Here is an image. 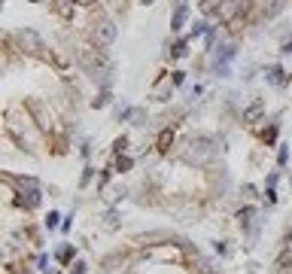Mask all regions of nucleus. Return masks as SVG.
I'll list each match as a JSON object with an SVG mask.
<instances>
[{
    "label": "nucleus",
    "mask_w": 292,
    "mask_h": 274,
    "mask_svg": "<svg viewBox=\"0 0 292 274\" xmlns=\"http://www.w3.org/2000/svg\"><path fill=\"white\" fill-rule=\"evenodd\" d=\"M116 25L113 22H110V18H104V22H98L95 25V31H91V40H95L101 49H107V46H113L116 43Z\"/></svg>",
    "instance_id": "obj_1"
},
{
    "label": "nucleus",
    "mask_w": 292,
    "mask_h": 274,
    "mask_svg": "<svg viewBox=\"0 0 292 274\" xmlns=\"http://www.w3.org/2000/svg\"><path fill=\"white\" fill-rule=\"evenodd\" d=\"M15 37H18V43H22V49H25V52H31V55H40V52L46 49V46H43V37L36 34V31H31V28L18 31Z\"/></svg>",
    "instance_id": "obj_2"
},
{
    "label": "nucleus",
    "mask_w": 292,
    "mask_h": 274,
    "mask_svg": "<svg viewBox=\"0 0 292 274\" xmlns=\"http://www.w3.org/2000/svg\"><path fill=\"white\" fill-rule=\"evenodd\" d=\"M79 61H82L91 73H95V77H98V67H104V70H107V58H104L98 49H82V52H79Z\"/></svg>",
    "instance_id": "obj_3"
},
{
    "label": "nucleus",
    "mask_w": 292,
    "mask_h": 274,
    "mask_svg": "<svg viewBox=\"0 0 292 274\" xmlns=\"http://www.w3.org/2000/svg\"><path fill=\"white\" fill-rule=\"evenodd\" d=\"M241 9H247V3H244V0H225V3H222V9H219V18H222V22H234Z\"/></svg>",
    "instance_id": "obj_4"
},
{
    "label": "nucleus",
    "mask_w": 292,
    "mask_h": 274,
    "mask_svg": "<svg viewBox=\"0 0 292 274\" xmlns=\"http://www.w3.org/2000/svg\"><path fill=\"white\" fill-rule=\"evenodd\" d=\"M207 143H210L207 137H195V140H192V156H189V158H198V161H204V158L210 156Z\"/></svg>",
    "instance_id": "obj_5"
},
{
    "label": "nucleus",
    "mask_w": 292,
    "mask_h": 274,
    "mask_svg": "<svg viewBox=\"0 0 292 274\" xmlns=\"http://www.w3.org/2000/svg\"><path fill=\"white\" fill-rule=\"evenodd\" d=\"M52 9L58 12L61 18H73V9H76V3H73V0H52Z\"/></svg>",
    "instance_id": "obj_6"
},
{
    "label": "nucleus",
    "mask_w": 292,
    "mask_h": 274,
    "mask_svg": "<svg viewBox=\"0 0 292 274\" xmlns=\"http://www.w3.org/2000/svg\"><path fill=\"white\" fill-rule=\"evenodd\" d=\"M222 3H225V0H201V12H204V15H219Z\"/></svg>",
    "instance_id": "obj_7"
},
{
    "label": "nucleus",
    "mask_w": 292,
    "mask_h": 274,
    "mask_svg": "<svg viewBox=\"0 0 292 274\" xmlns=\"http://www.w3.org/2000/svg\"><path fill=\"white\" fill-rule=\"evenodd\" d=\"M186 15H189L186 3H180V6H177V12H174V22H171V28H174V31H180L182 25H186Z\"/></svg>",
    "instance_id": "obj_8"
},
{
    "label": "nucleus",
    "mask_w": 292,
    "mask_h": 274,
    "mask_svg": "<svg viewBox=\"0 0 292 274\" xmlns=\"http://www.w3.org/2000/svg\"><path fill=\"white\" fill-rule=\"evenodd\" d=\"M171 143H174V131H171V128H164V131L158 134V153H168Z\"/></svg>",
    "instance_id": "obj_9"
},
{
    "label": "nucleus",
    "mask_w": 292,
    "mask_h": 274,
    "mask_svg": "<svg viewBox=\"0 0 292 274\" xmlns=\"http://www.w3.org/2000/svg\"><path fill=\"white\" fill-rule=\"evenodd\" d=\"M262 110H265V107H262V101H256L253 107H247V110H244V122H256V119L262 116Z\"/></svg>",
    "instance_id": "obj_10"
},
{
    "label": "nucleus",
    "mask_w": 292,
    "mask_h": 274,
    "mask_svg": "<svg viewBox=\"0 0 292 274\" xmlns=\"http://www.w3.org/2000/svg\"><path fill=\"white\" fill-rule=\"evenodd\" d=\"M253 216H256V210H253V207H244V210H237V223H241V229H250Z\"/></svg>",
    "instance_id": "obj_11"
},
{
    "label": "nucleus",
    "mask_w": 292,
    "mask_h": 274,
    "mask_svg": "<svg viewBox=\"0 0 292 274\" xmlns=\"http://www.w3.org/2000/svg\"><path fill=\"white\" fill-rule=\"evenodd\" d=\"M18 204H28V207H36V204H40V192H36V189H31L28 195L22 192V198H18Z\"/></svg>",
    "instance_id": "obj_12"
},
{
    "label": "nucleus",
    "mask_w": 292,
    "mask_h": 274,
    "mask_svg": "<svg viewBox=\"0 0 292 274\" xmlns=\"http://www.w3.org/2000/svg\"><path fill=\"white\" fill-rule=\"evenodd\" d=\"M128 168H131V158H128V156H119V158H116V171H122V174H125Z\"/></svg>",
    "instance_id": "obj_13"
},
{
    "label": "nucleus",
    "mask_w": 292,
    "mask_h": 274,
    "mask_svg": "<svg viewBox=\"0 0 292 274\" xmlns=\"http://www.w3.org/2000/svg\"><path fill=\"white\" fill-rule=\"evenodd\" d=\"M107 104H110V91H101V98L91 101V107H95V110H98V107H107Z\"/></svg>",
    "instance_id": "obj_14"
},
{
    "label": "nucleus",
    "mask_w": 292,
    "mask_h": 274,
    "mask_svg": "<svg viewBox=\"0 0 292 274\" xmlns=\"http://www.w3.org/2000/svg\"><path fill=\"white\" fill-rule=\"evenodd\" d=\"M280 9H283V0H274L271 6H265V15H277Z\"/></svg>",
    "instance_id": "obj_15"
},
{
    "label": "nucleus",
    "mask_w": 292,
    "mask_h": 274,
    "mask_svg": "<svg viewBox=\"0 0 292 274\" xmlns=\"http://www.w3.org/2000/svg\"><path fill=\"white\" fill-rule=\"evenodd\" d=\"M128 116L134 119V125H143V110H137V107H134V110H128Z\"/></svg>",
    "instance_id": "obj_16"
},
{
    "label": "nucleus",
    "mask_w": 292,
    "mask_h": 274,
    "mask_svg": "<svg viewBox=\"0 0 292 274\" xmlns=\"http://www.w3.org/2000/svg\"><path fill=\"white\" fill-rule=\"evenodd\" d=\"M182 55H186V40L174 46V58H182Z\"/></svg>",
    "instance_id": "obj_17"
},
{
    "label": "nucleus",
    "mask_w": 292,
    "mask_h": 274,
    "mask_svg": "<svg viewBox=\"0 0 292 274\" xmlns=\"http://www.w3.org/2000/svg\"><path fill=\"white\" fill-rule=\"evenodd\" d=\"M125 143H128V140H125V137H119V140H116V143H113V150H116V156H122V150H125Z\"/></svg>",
    "instance_id": "obj_18"
},
{
    "label": "nucleus",
    "mask_w": 292,
    "mask_h": 274,
    "mask_svg": "<svg viewBox=\"0 0 292 274\" xmlns=\"http://www.w3.org/2000/svg\"><path fill=\"white\" fill-rule=\"evenodd\" d=\"M58 219H61L58 213H49V219H46V226H49V229H55V226H58Z\"/></svg>",
    "instance_id": "obj_19"
},
{
    "label": "nucleus",
    "mask_w": 292,
    "mask_h": 274,
    "mask_svg": "<svg viewBox=\"0 0 292 274\" xmlns=\"http://www.w3.org/2000/svg\"><path fill=\"white\" fill-rule=\"evenodd\" d=\"M70 274H85V265H82V262H79V265H76V268H73V271H70Z\"/></svg>",
    "instance_id": "obj_20"
},
{
    "label": "nucleus",
    "mask_w": 292,
    "mask_h": 274,
    "mask_svg": "<svg viewBox=\"0 0 292 274\" xmlns=\"http://www.w3.org/2000/svg\"><path fill=\"white\" fill-rule=\"evenodd\" d=\"M140 3H146V6H149V3H155V0H140Z\"/></svg>",
    "instance_id": "obj_21"
},
{
    "label": "nucleus",
    "mask_w": 292,
    "mask_h": 274,
    "mask_svg": "<svg viewBox=\"0 0 292 274\" xmlns=\"http://www.w3.org/2000/svg\"><path fill=\"white\" fill-rule=\"evenodd\" d=\"M79 3H95V0H79Z\"/></svg>",
    "instance_id": "obj_22"
}]
</instances>
